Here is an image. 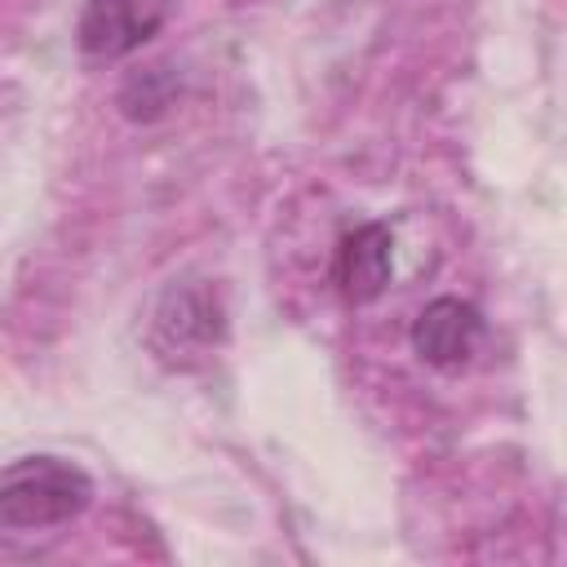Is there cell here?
<instances>
[{
  "instance_id": "7a4b0ae2",
  "label": "cell",
  "mask_w": 567,
  "mask_h": 567,
  "mask_svg": "<svg viewBox=\"0 0 567 567\" xmlns=\"http://www.w3.org/2000/svg\"><path fill=\"white\" fill-rule=\"evenodd\" d=\"M168 18V0H84L75 44L89 58H124L142 49Z\"/></svg>"
},
{
  "instance_id": "3957f363",
  "label": "cell",
  "mask_w": 567,
  "mask_h": 567,
  "mask_svg": "<svg viewBox=\"0 0 567 567\" xmlns=\"http://www.w3.org/2000/svg\"><path fill=\"white\" fill-rule=\"evenodd\" d=\"M483 315L461 297H434L412 323V350L439 372H456L478 354Z\"/></svg>"
},
{
  "instance_id": "6da1fadb",
  "label": "cell",
  "mask_w": 567,
  "mask_h": 567,
  "mask_svg": "<svg viewBox=\"0 0 567 567\" xmlns=\"http://www.w3.org/2000/svg\"><path fill=\"white\" fill-rule=\"evenodd\" d=\"M93 478L62 456H18L0 474V527L4 532H44L71 523L89 509Z\"/></svg>"
},
{
  "instance_id": "277c9868",
  "label": "cell",
  "mask_w": 567,
  "mask_h": 567,
  "mask_svg": "<svg viewBox=\"0 0 567 567\" xmlns=\"http://www.w3.org/2000/svg\"><path fill=\"white\" fill-rule=\"evenodd\" d=\"M390 270H394V235L385 221H363L354 226L341 248H337V288L346 301L363 306V301H377L390 284Z\"/></svg>"
},
{
  "instance_id": "5b68a950",
  "label": "cell",
  "mask_w": 567,
  "mask_h": 567,
  "mask_svg": "<svg viewBox=\"0 0 567 567\" xmlns=\"http://www.w3.org/2000/svg\"><path fill=\"white\" fill-rule=\"evenodd\" d=\"M155 337L159 350L177 354V350H199L213 346L221 337V310L217 297L208 288H190V284H173L155 310Z\"/></svg>"
},
{
  "instance_id": "8992f818",
  "label": "cell",
  "mask_w": 567,
  "mask_h": 567,
  "mask_svg": "<svg viewBox=\"0 0 567 567\" xmlns=\"http://www.w3.org/2000/svg\"><path fill=\"white\" fill-rule=\"evenodd\" d=\"M173 93H177V80L168 75V66H151L142 75H128V84L120 89V106L128 120H155L168 111Z\"/></svg>"
}]
</instances>
